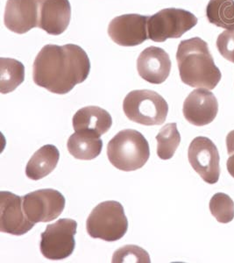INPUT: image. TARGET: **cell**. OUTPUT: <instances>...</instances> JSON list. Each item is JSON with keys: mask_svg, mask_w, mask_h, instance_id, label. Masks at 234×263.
Segmentation results:
<instances>
[{"mask_svg": "<svg viewBox=\"0 0 234 263\" xmlns=\"http://www.w3.org/2000/svg\"><path fill=\"white\" fill-rule=\"evenodd\" d=\"M90 71V59L81 47L49 44L42 48L34 60L33 82L50 92L63 95L84 83Z\"/></svg>", "mask_w": 234, "mask_h": 263, "instance_id": "6da1fadb", "label": "cell"}, {"mask_svg": "<svg viewBox=\"0 0 234 263\" xmlns=\"http://www.w3.org/2000/svg\"><path fill=\"white\" fill-rule=\"evenodd\" d=\"M177 61L181 80L189 86L213 90L221 80V72L214 63L207 42L201 38L181 42Z\"/></svg>", "mask_w": 234, "mask_h": 263, "instance_id": "7a4b0ae2", "label": "cell"}, {"mask_svg": "<svg viewBox=\"0 0 234 263\" xmlns=\"http://www.w3.org/2000/svg\"><path fill=\"white\" fill-rule=\"evenodd\" d=\"M109 161L120 171H137L150 157V148L144 135L133 129L118 133L107 146Z\"/></svg>", "mask_w": 234, "mask_h": 263, "instance_id": "3957f363", "label": "cell"}, {"mask_svg": "<svg viewBox=\"0 0 234 263\" xmlns=\"http://www.w3.org/2000/svg\"><path fill=\"white\" fill-rule=\"evenodd\" d=\"M86 230L93 239L108 242L122 239L128 230V220L123 205L116 201L99 203L88 217Z\"/></svg>", "mask_w": 234, "mask_h": 263, "instance_id": "277c9868", "label": "cell"}, {"mask_svg": "<svg viewBox=\"0 0 234 263\" xmlns=\"http://www.w3.org/2000/svg\"><path fill=\"white\" fill-rule=\"evenodd\" d=\"M123 110L131 121L143 126H160L167 119L168 105L155 91L132 90L124 99Z\"/></svg>", "mask_w": 234, "mask_h": 263, "instance_id": "5b68a950", "label": "cell"}, {"mask_svg": "<svg viewBox=\"0 0 234 263\" xmlns=\"http://www.w3.org/2000/svg\"><path fill=\"white\" fill-rule=\"evenodd\" d=\"M197 24L198 18L189 11L178 8L161 10L148 18V37L155 42L177 39Z\"/></svg>", "mask_w": 234, "mask_h": 263, "instance_id": "8992f818", "label": "cell"}, {"mask_svg": "<svg viewBox=\"0 0 234 263\" xmlns=\"http://www.w3.org/2000/svg\"><path fill=\"white\" fill-rule=\"evenodd\" d=\"M77 223L69 218H62L48 224L42 233L41 252L48 260H60L69 257L75 249V235Z\"/></svg>", "mask_w": 234, "mask_h": 263, "instance_id": "52a82bcc", "label": "cell"}, {"mask_svg": "<svg viewBox=\"0 0 234 263\" xmlns=\"http://www.w3.org/2000/svg\"><path fill=\"white\" fill-rule=\"evenodd\" d=\"M65 203L63 195L53 189L39 190L23 197L25 214L33 224L53 221L63 213Z\"/></svg>", "mask_w": 234, "mask_h": 263, "instance_id": "ba28073f", "label": "cell"}, {"mask_svg": "<svg viewBox=\"0 0 234 263\" xmlns=\"http://www.w3.org/2000/svg\"><path fill=\"white\" fill-rule=\"evenodd\" d=\"M188 158L193 170L204 182L209 184L218 182L220 177V158L216 145L209 138H195L189 145Z\"/></svg>", "mask_w": 234, "mask_h": 263, "instance_id": "9c48e42d", "label": "cell"}, {"mask_svg": "<svg viewBox=\"0 0 234 263\" xmlns=\"http://www.w3.org/2000/svg\"><path fill=\"white\" fill-rule=\"evenodd\" d=\"M147 16L124 14L113 18L108 27V34L113 42L122 47H135L149 39Z\"/></svg>", "mask_w": 234, "mask_h": 263, "instance_id": "30bf717a", "label": "cell"}, {"mask_svg": "<svg viewBox=\"0 0 234 263\" xmlns=\"http://www.w3.org/2000/svg\"><path fill=\"white\" fill-rule=\"evenodd\" d=\"M25 214L23 197L12 192H0V231L21 236L34 227Z\"/></svg>", "mask_w": 234, "mask_h": 263, "instance_id": "8fae6325", "label": "cell"}, {"mask_svg": "<svg viewBox=\"0 0 234 263\" xmlns=\"http://www.w3.org/2000/svg\"><path fill=\"white\" fill-rule=\"evenodd\" d=\"M42 1L7 0L4 18L6 27L18 34H23L39 27Z\"/></svg>", "mask_w": 234, "mask_h": 263, "instance_id": "7c38bea8", "label": "cell"}, {"mask_svg": "<svg viewBox=\"0 0 234 263\" xmlns=\"http://www.w3.org/2000/svg\"><path fill=\"white\" fill-rule=\"evenodd\" d=\"M183 116L196 126H206L216 119L219 103L216 97L207 89H197L183 103Z\"/></svg>", "mask_w": 234, "mask_h": 263, "instance_id": "4fadbf2b", "label": "cell"}, {"mask_svg": "<svg viewBox=\"0 0 234 263\" xmlns=\"http://www.w3.org/2000/svg\"><path fill=\"white\" fill-rule=\"evenodd\" d=\"M171 60L164 49L149 47L141 52L137 60L139 75L152 84H161L167 80L171 70Z\"/></svg>", "mask_w": 234, "mask_h": 263, "instance_id": "5bb4252c", "label": "cell"}, {"mask_svg": "<svg viewBox=\"0 0 234 263\" xmlns=\"http://www.w3.org/2000/svg\"><path fill=\"white\" fill-rule=\"evenodd\" d=\"M71 18L69 0H43L41 6L39 27L50 35H60L66 31Z\"/></svg>", "mask_w": 234, "mask_h": 263, "instance_id": "9a60e30c", "label": "cell"}, {"mask_svg": "<svg viewBox=\"0 0 234 263\" xmlns=\"http://www.w3.org/2000/svg\"><path fill=\"white\" fill-rule=\"evenodd\" d=\"M112 125L111 114L99 106H87L78 110L73 117V128L96 137L106 134Z\"/></svg>", "mask_w": 234, "mask_h": 263, "instance_id": "2e32d148", "label": "cell"}, {"mask_svg": "<svg viewBox=\"0 0 234 263\" xmlns=\"http://www.w3.org/2000/svg\"><path fill=\"white\" fill-rule=\"evenodd\" d=\"M60 159V152L54 145H45L33 154L26 167V175L31 180H41L54 171Z\"/></svg>", "mask_w": 234, "mask_h": 263, "instance_id": "e0dca14e", "label": "cell"}, {"mask_svg": "<svg viewBox=\"0 0 234 263\" xmlns=\"http://www.w3.org/2000/svg\"><path fill=\"white\" fill-rule=\"evenodd\" d=\"M67 147L75 159L90 161L102 152L103 141L100 138L85 132H75L69 138Z\"/></svg>", "mask_w": 234, "mask_h": 263, "instance_id": "ac0fdd59", "label": "cell"}, {"mask_svg": "<svg viewBox=\"0 0 234 263\" xmlns=\"http://www.w3.org/2000/svg\"><path fill=\"white\" fill-rule=\"evenodd\" d=\"M206 17L210 24L234 31V0H210Z\"/></svg>", "mask_w": 234, "mask_h": 263, "instance_id": "d6986e66", "label": "cell"}, {"mask_svg": "<svg viewBox=\"0 0 234 263\" xmlns=\"http://www.w3.org/2000/svg\"><path fill=\"white\" fill-rule=\"evenodd\" d=\"M0 71V90L7 94L15 90L25 80V67L21 62L1 57Z\"/></svg>", "mask_w": 234, "mask_h": 263, "instance_id": "ffe728a7", "label": "cell"}, {"mask_svg": "<svg viewBox=\"0 0 234 263\" xmlns=\"http://www.w3.org/2000/svg\"><path fill=\"white\" fill-rule=\"evenodd\" d=\"M157 156L162 160H169L174 156L181 143L180 133L176 123H169L160 130L156 136Z\"/></svg>", "mask_w": 234, "mask_h": 263, "instance_id": "44dd1931", "label": "cell"}, {"mask_svg": "<svg viewBox=\"0 0 234 263\" xmlns=\"http://www.w3.org/2000/svg\"><path fill=\"white\" fill-rule=\"evenodd\" d=\"M210 211L217 221L227 224L234 218V202L228 195L219 192L211 197Z\"/></svg>", "mask_w": 234, "mask_h": 263, "instance_id": "7402d4cb", "label": "cell"}, {"mask_svg": "<svg viewBox=\"0 0 234 263\" xmlns=\"http://www.w3.org/2000/svg\"><path fill=\"white\" fill-rule=\"evenodd\" d=\"M111 262L150 263V257L147 252L137 246H126L118 249L113 254Z\"/></svg>", "mask_w": 234, "mask_h": 263, "instance_id": "603a6c76", "label": "cell"}, {"mask_svg": "<svg viewBox=\"0 0 234 263\" xmlns=\"http://www.w3.org/2000/svg\"><path fill=\"white\" fill-rule=\"evenodd\" d=\"M217 48L225 59L234 63V31L225 30L217 39Z\"/></svg>", "mask_w": 234, "mask_h": 263, "instance_id": "cb8c5ba5", "label": "cell"}, {"mask_svg": "<svg viewBox=\"0 0 234 263\" xmlns=\"http://www.w3.org/2000/svg\"><path fill=\"white\" fill-rule=\"evenodd\" d=\"M228 161L226 162V166H227V171L229 174L231 175V177L234 178V153L230 155Z\"/></svg>", "mask_w": 234, "mask_h": 263, "instance_id": "d4e9b609", "label": "cell"}]
</instances>
